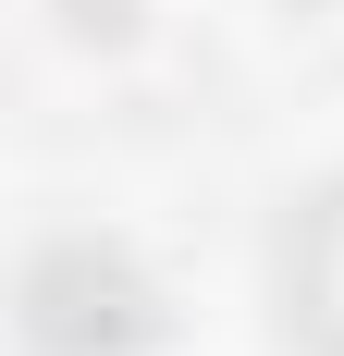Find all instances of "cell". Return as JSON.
<instances>
[{
    "instance_id": "6da1fadb",
    "label": "cell",
    "mask_w": 344,
    "mask_h": 356,
    "mask_svg": "<svg viewBox=\"0 0 344 356\" xmlns=\"http://www.w3.org/2000/svg\"><path fill=\"white\" fill-rule=\"evenodd\" d=\"M271 295H283V332H295L308 356H344V172L320 184L295 221H283V246H271Z\"/></svg>"
}]
</instances>
